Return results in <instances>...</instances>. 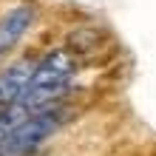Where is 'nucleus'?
I'll list each match as a JSON object with an SVG mask.
<instances>
[{"label":"nucleus","instance_id":"1","mask_svg":"<svg viewBox=\"0 0 156 156\" xmlns=\"http://www.w3.org/2000/svg\"><path fill=\"white\" fill-rule=\"evenodd\" d=\"M77 77V60L66 48H51L34 66V74L29 80V88L20 99L26 111H43V108L57 105V99L71 88Z\"/></svg>","mask_w":156,"mask_h":156},{"label":"nucleus","instance_id":"2","mask_svg":"<svg viewBox=\"0 0 156 156\" xmlns=\"http://www.w3.org/2000/svg\"><path fill=\"white\" fill-rule=\"evenodd\" d=\"M66 122V111L60 105L34 111L23 125H17L12 133L0 142V156H31L40 145L60 131V125Z\"/></svg>","mask_w":156,"mask_h":156},{"label":"nucleus","instance_id":"3","mask_svg":"<svg viewBox=\"0 0 156 156\" xmlns=\"http://www.w3.org/2000/svg\"><path fill=\"white\" fill-rule=\"evenodd\" d=\"M34 66L37 60L31 57H23V60H14L9 68L0 71V111L9 105H17L29 88V80L34 74Z\"/></svg>","mask_w":156,"mask_h":156},{"label":"nucleus","instance_id":"4","mask_svg":"<svg viewBox=\"0 0 156 156\" xmlns=\"http://www.w3.org/2000/svg\"><path fill=\"white\" fill-rule=\"evenodd\" d=\"M31 23H34V6L29 3H17L0 17V57H6L29 34Z\"/></svg>","mask_w":156,"mask_h":156}]
</instances>
